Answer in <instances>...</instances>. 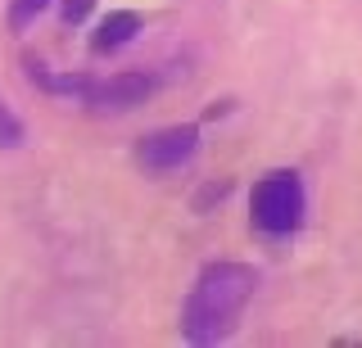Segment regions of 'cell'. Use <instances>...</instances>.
<instances>
[{
  "instance_id": "obj_10",
  "label": "cell",
  "mask_w": 362,
  "mask_h": 348,
  "mask_svg": "<svg viewBox=\"0 0 362 348\" xmlns=\"http://www.w3.org/2000/svg\"><path fill=\"white\" fill-rule=\"evenodd\" d=\"M95 9V0H59V23L64 28H82Z\"/></svg>"
},
{
  "instance_id": "obj_7",
  "label": "cell",
  "mask_w": 362,
  "mask_h": 348,
  "mask_svg": "<svg viewBox=\"0 0 362 348\" xmlns=\"http://www.w3.org/2000/svg\"><path fill=\"white\" fill-rule=\"evenodd\" d=\"M231 190H235V181L231 176H209L199 190H195V199H190V208L199 212V217H209V212H218L226 199H231Z\"/></svg>"
},
{
  "instance_id": "obj_4",
  "label": "cell",
  "mask_w": 362,
  "mask_h": 348,
  "mask_svg": "<svg viewBox=\"0 0 362 348\" xmlns=\"http://www.w3.org/2000/svg\"><path fill=\"white\" fill-rule=\"evenodd\" d=\"M163 91V73L158 68H127V73H109V77H95V86H90V95L82 100L86 114H136L141 104H150V100Z\"/></svg>"
},
{
  "instance_id": "obj_1",
  "label": "cell",
  "mask_w": 362,
  "mask_h": 348,
  "mask_svg": "<svg viewBox=\"0 0 362 348\" xmlns=\"http://www.w3.org/2000/svg\"><path fill=\"white\" fill-rule=\"evenodd\" d=\"M254 294H258V267L254 263H235V258L204 263L195 272V280H190L186 299H181V321H177L181 340L195 344V348L226 340L249 312Z\"/></svg>"
},
{
  "instance_id": "obj_3",
  "label": "cell",
  "mask_w": 362,
  "mask_h": 348,
  "mask_svg": "<svg viewBox=\"0 0 362 348\" xmlns=\"http://www.w3.org/2000/svg\"><path fill=\"white\" fill-rule=\"evenodd\" d=\"M199 145H204L199 122H168V127L145 131V136L132 145V159L145 176H168V172H181V167L195 163Z\"/></svg>"
},
{
  "instance_id": "obj_6",
  "label": "cell",
  "mask_w": 362,
  "mask_h": 348,
  "mask_svg": "<svg viewBox=\"0 0 362 348\" xmlns=\"http://www.w3.org/2000/svg\"><path fill=\"white\" fill-rule=\"evenodd\" d=\"M141 32H145V18L136 14V9H109V14H100L95 23H90L86 50L95 54V59H105V54H122L127 46H136Z\"/></svg>"
},
{
  "instance_id": "obj_5",
  "label": "cell",
  "mask_w": 362,
  "mask_h": 348,
  "mask_svg": "<svg viewBox=\"0 0 362 348\" xmlns=\"http://www.w3.org/2000/svg\"><path fill=\"white\" fill-rule=\"evenodd\" d=\"M23 73H28V82L37 86L41 95H50V100H73V104H82V100L90 95V86H95V73H86V68H50V64H41V59H23Z\"/></svg>"
},
{
  "instance_id": "obj_9",
  "label": "cell",
  "mask_w": 362,
  "mask_h": 348,
  "mask_svg": "<svg viewBox=\"0 0 362 348\" xmlns=\"http://www.w3.org/2000/svg\"><path fill=\"white\" fill-rule=\"evenodd\" d=\"M23 140H28V127H23V118L9 109V100L0 95V150H18Z\"/></svg>"
},
{
  "instance_id": "obj_2",
  "label": "cell",
  "mask_w": 362,
  "mask_h": 348,
  "mask_svg": "<svg viewBox=\"0 0 362 348\" xmlns=\"http://www.w3.org/2000/svg\"><path fill=\"white\" fill-rule=\"evenodd\" d=\"M308 222V186L294 167H272L249 190V227L263 240H294Z\"/></svg>"
},
{
  "instance_id": "obj_8",
  "label": "cell",
  "mask_w": 362,
  "mask_h": 348,
  "mask_svg": "<svg viewBox=\"0 0 362 348\" xmlns=\"http://www.w3.org/2000/svg\"><path fill=\"white\" fill-rule=\"evenodd\" d=\"M50 5H59V0H9L5 5V28L9 32H28Z\"/></svg>"
}]
</instances>
